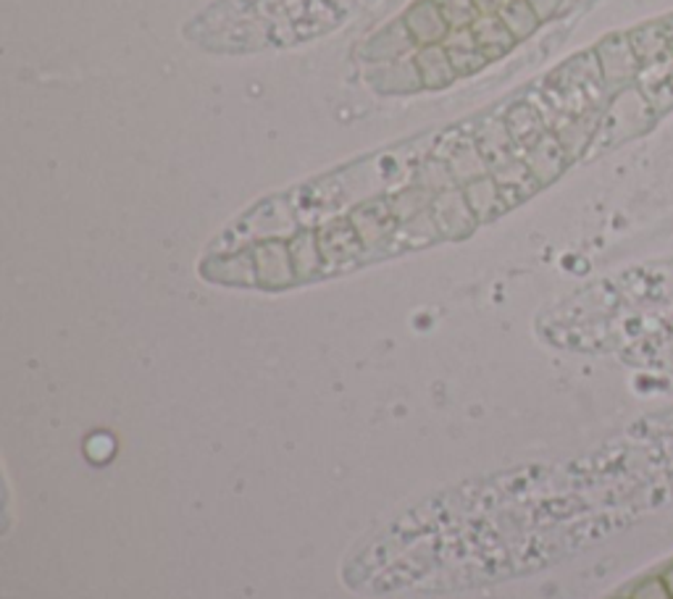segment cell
<instances>
[{"label": "cell", "mask_w": 673, "mask_h": 599, "mask_svg": "<svg viewBox=\"0 0 673 599\" xmlns=\"http://www.w3.org/2000/svg\"><path fill=\"white\" fill-rule=\"evenodd\" d=\"M655 117V108L650 106V100L645 92H642L640 84H629V88L621 90V96L613 98V103L607 106L603 117H600L592 148L621 146V142L642 134V129L653 124Z\"/></svg>", "instance_id": "obj_1"}, {"label": "cell", "mask_w": 673, "mask_h": 599, "mask_svg": "<svg viewBox=\"0 0 673 599\" xmlns=\"http://www.w3.org/2000/svg\"><path fill=\"white\" fill-rule=\"evenodd\" d=\"M414 50H418V46L410 38L408 27H405L403 17L389 21L387 27H382L379 32H374L372 38L364 42V48L358 50L360 59L374 63V67H379V63H395V61H405V59H414Z\"/></svg>", "instance_id": "obj_2"}, {"label": "cell", "mask_w": 673, "mask_h": 599, "mask_svg": "<svg viewBox=\"0 0 673 599\" xmlns=\"http://www.w3.org/2000/svg\"><path fill=\"white\" fill-rule=\"evenodd\" d=\"M592 50H595L600 61V71H603L605 84L624 88V84L634 82V77L642 71L632 50V42H629V34H611V38L600 40Z\"/></svg>", "instance_id": "obj_3"}, {"label": "cell", "mask_w": 673, "mask_h": 599, "mask_svg": "<svg viewBox=\"0 0 673 599\" xmlns=\"http://www.w3.org/2000/svg\"><path fill=\"white\" fill-rule=\"evenodd\" d=\"M403 21L418 48L445 46L453 34V27L447 24L445 13L439 11V6L434 0H416V3H410L403 13Z\"/></svg>", "instance_id": "obj_4"}, {"label": "cell", "mask_w": 673, "mask_h": 599, "mask_svg": "<svg viewBox=\"0 0 673 599\" xmlns=\"http://www.w3.org/2000/svg\"><path fill=\"white\" fill-rule=\"evenodd\" d=\"M629 42H632V50L642 69L665 67V63L673 61V34L665 19L636 27V30L629 32Z\"/></svg>", "instance_id": "obj_5"}, {"label": "cell", "mask_w": 673, "mask_h": 599, "mask_svg": "<svg viewBox=\"0 0 673 599\" xmlns=\"http://www.w3.org/2000/svg\"><path fill=\"white\" fill-rule=\"evenodd\" d=\"M574 161V158L568 156V150L563 142L558 140V134L550 129V132L542 137L537 146L530 148L524 153V163L530 166L532 177L537 179L540 187H545L550 182H555L563 171H566V166Z\"/></svg>", "instance_id": "obj_6"}, {"label": "cell", "mask_w": 673, "mask_h": 599, "mask_svg": "<svg viewBox=\"0 0 673 599\" xmlns=\"http://www.w3.org/2000/svg\"><path fill=\"white\" fill-rule=\"evenodd\" d=\"M503 124L511 132L513 142H516V148L521 150V156L537 146L542 137L550 132L547 117H542L537 103H513L508 111H505Z\"/></svg>", "instance_id": "obj_7"}, {"label": "cell", "mask_w": 673, "mask_h": 599, "mask_svg": "<svg viewBox=\"0 0 673 599\" xmlns=\"http://www.w3.org/2000/svg\"><path fill=\"white\" fill-rule=\"evenodd\" d=\"M474 146L479 150L482 161L492 174L505 169V166L516 163V153H521L503 121H489V124L479 132V137H476Z\"/></svg>", "instance_id": "obj_8"}, {"label": "cell", "mask_w": 673, "mask_h": 599, "mask_svg": "<svg viewBox=\"0 0 673 599\" xmlns=\"http://www.w3.org/2000/svg\"><path fill=\"white\" fill-rule=\"evenodd\" d=\"M468 30H472L474 40L479 42V48L484 50V56H487L489 63L505 59V56L518 46L516 38L508 32V27L503 24V19L497 17V13H482Z\"/></svg>", "instance_id": "obj_9"}, {"label": "cell", "mask_w": 673, "mask_h": 599, "mask_svg": "<svg viewBox=\"0 0 673 599\" xmlns=\"http://www.w3.org/2000/svg\"><path fill=\"white\" fill-rule=\"evenodd\" d=\"M414 63L418 69V77H422L424 90H445L451 88L453 82H458V74H455L451 56H447L445 46H432V48H418L414 56Z\"/></svg>", "instance_id": "obj_10"}, {"label": "cell", "mask_w": 673, "mask_h": 599, "mask_svg": "<svg viewBox=\"0 0 673 599\" xmlns=\"http://www.w3.org/2000/svg\"><path fill=\"white\" fill-rule=\"evenodd\" d=\"M447 56H451L453 69L458 79L474 77L479 74L484 67H489V59L484 56V50L479 48V42L474 40L472 30H458L451 34V40L445 42Z\"/></svg>", "instance_id": "obj_11"}, {"label": "cell", "mask_w": 673, "mask_h": 599, "mask_svg": "<svg viewBox=\"0 0 673 599\" xmlns=\"http://www.w3.org/2000/svg\"><path fill=\"white\" fill-rule=\"evenodd\" d=\"M495 13L503 19V24L508 27V32L516 38V42L530 40L542 27L537 11L532 9L530 0H505Z\"/></svg>", "instance_id": "obj_12"}, {"label": "cell", "mask_w": 673, "mask_h": 599, "mask_svg": "<svg viewBox=\"0 0 673 599\" xmlns=\"http://www.w3.org/2000/svg\"><path fill=\"white\" fill-rule=\"evenodd\" d=\"M640 88L647 96L650 106L655 108V113H663L673 108V61L661 67V71H657L655 77H650L647 82H642Z\"/></svg>", "instance_id": "obj_13"}, {"label": "cell", "mask_w": 673, "mask_h": 599, "mask_svg": "<svg viewBox=\"0 0 673 599\" xmlns=\"http://www.w3.org/2000/svg\"><path fill=\"white\" fill-rule=\"evenodd\" d=\"M439 6V11L445 13L447 24L453 27V32L468 30L476 19L482 17V11L476 9L474 0H434Z\"/></svg>", "instance_id": "obj_14"}, {"label": "cell", "mask_w": 673, "mask_h": 599, "mask_svg": "<svg viewBox=\"0 0 673 599\" xmlns=\"http://www.w3.org/2000/svg\"><path fill=\"white\" fill-rule=\"evenodd\" d=\"M532 3V9L537 11V17H540V21L542 24H545V21H550L555 17V13H558V9L563 6V0H530Z\"/></svg>", "instance_id": "obj_15"}, {"label": "cell", "mask_w": 673, "mask_h": 599, "mask_svg": "<svg viewBox=\"0 0 673 599\" xmlns=\"http://www.w3.org/2000/svg\"><path fill=\"white\" fill-rule=\"evenodd\" d=\"M474 3L482 13H495L505 3V0H474Z\"/></svg>", "instance_id": "obj_16"}, {"label": "cell", "mask_w": 673, "mask_h": 599, "mask_svg": "<svg viewBox=\"0 0 673 599\" xmlns=\"http://www.w3.org/2000/svg\"><path fill=\"white\" fill-rule=\"evenodd\" d=\"M665 21H669V27H671V34H673V17H671V19H665Z\"/></svg>", "instance_id": "obj_17"}]
</instances>
